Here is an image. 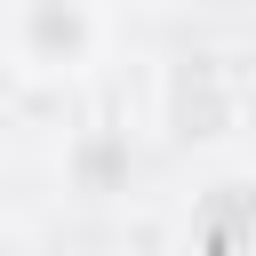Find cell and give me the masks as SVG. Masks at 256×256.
I'll return each instance as SVG.
<instances>
[{
	"mask_svg": "<svg viewBox=\"0 0 256 256\" xmlns=\"http://www.w3.org/2000/svg\"><path fill=\"white\" fill-rule=\"evenodd\" d=\"M8 40H16V56H24L32 72H72V64H88V48H96V16H88L80 0H16Z\"/></svg>",
	"mask_w": 256,
	"mask_h": 256,
	"instance_id": "cell-1",
	"label": "cell"
}]
</instances>
